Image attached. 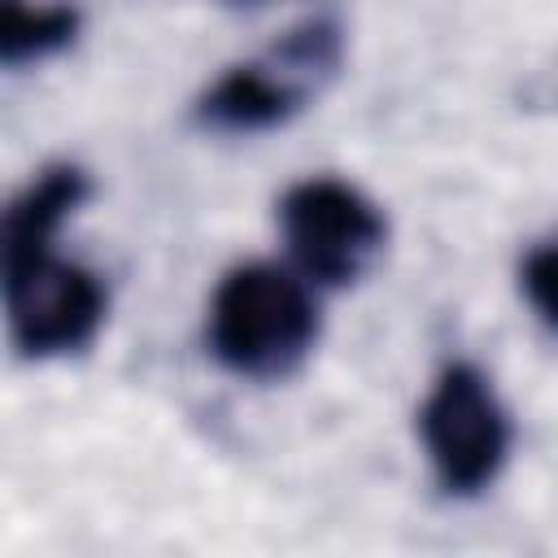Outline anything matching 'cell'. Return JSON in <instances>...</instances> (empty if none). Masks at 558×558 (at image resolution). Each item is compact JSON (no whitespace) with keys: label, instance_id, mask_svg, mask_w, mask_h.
<instances>
[{"label":"cell","instance_id":"cell-2","mask_svg":"<svg viewBox=\"0 0 558 558\" xmlns=\"http://www.w3.org/2000/svg\"><path fill=\"white\" fill-rule=\"evenodd\" d=\"M340 26L331 17H305L248 65H231L201 100L196 122L222 135H253L288 122L305 96L340 65Z\"/></svg>","mask_w":558,"mask_h":558},{"label":"cell","instance_id":"cell-7","mask_svg":"<svg viewBox=\"0 0 558 558\" xmlns=\"http://www.w3.org/2000/svg\"><path fill=\"white\" fill-rule=\"evenodd\" d=\"M78 31V13L70 9H22L4 4L0 9V61L4 65H26L39 61L57 48H65Z\"/></svg>","mask_w":558,"mask_h":558},{"label":"cell","instance_id":"cell-4","mask_svg":"<svg viewBox=\"0 0 558 558\" xmlns=\"http://www.w3.org/2000/svg\"><path fill=\"white\" fill-rule=\"evenodd\" d=\"M105 283L52 248L4 253L9 336L22 357H61L92 344L105 323Z\"/></svg>","mask_w":558,"mask_h":558},{"label":"cell","instance_id":"cell-8","mask_svg":"<svg viewBox=\"0 0 558 558\" xmlns=\"http://www.w3.org/2000/svg\"><path fill=\"white\" fill-rule=\"evenodd\" d=\"M523 292L536 305V314L558 327V244H545L536 253H527L523 262Z\"/></svg>","mask_w":558,"mask_h":558},{"label":"cell","instance_id":"cell-5","mask_svg":"<svg viewBox=\"0 0 558 558\" xmlns=\"http://www.w3.org/2000/svg\"><path fill=\"white\" fill-rule=\"evenodd\" d=\"M288 253L305 283L344 288L371 270L384 248V214L353 183L305 179L279 205Z\"/></svg>","mask_w":558,"mask_h":558},{"label":"cell","instance_id":"cell-3","mask_svg":"<svg viewBox=\"0 0 558 558\" xmlns=\"http://www.w3.org/2000/svg\"><path fill=\"white\" fill-rule=\"evenodd\" d=\"M418 436L436 484L453 497L488 488L510 453V418L488 375L471 362H453L436 375L418 410Z\"/></svg>","mask_w":558,"mask_h":558},{"label":"cell","instance_id":"cell-1","mask_svg":"<svg viewBox=\"0 0 558 558\" xmlns=\"http://www.w3.org/2000/svg\"><path fill=\"white\" fill-rule=\"evenodd\" d=\"M318 340V305L301 275L248 262L235 266L209 301V353L244 379L292 375Z\"/></svg>","mask_w":558,"mask_h":558},{"label":"cell","instance_id":"cell-6","mask_svg":"<svg viewBox=\"0 0 558 558\" xmlns=\"http://www.w3.org/2000/svg\"><path fill=\"white\" fill-rule=\"evenodd\" d=\"M87 174L78 166H48L9 209H4V253L52 248L57 227L87 201Z\"/></svg>","mask_w":558,"mask_h":558}]
</instances>
